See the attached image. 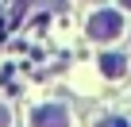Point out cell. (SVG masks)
I'll list each match as a JSON object with an SVG mask.
<instances>
[{
    "mask_svg": "<svg viewBox=\"0 0 131 127\" xmlns=\"http://www.w3.org/2000/svg\"><path fill=\"white\" fill-rule=\"evenodd\" d=\"M85 31H89V39H96V42H112V39L123 35V16H119L116 8H96V12L89 16Z\"/></svg>",
    "mask_w": 131,
    "mask_h": 127,
    "instance_id": "1",
    "label": "cell"
},
{
    "mask_svg": "<svg viewBox=\"0 0 131 127\" xmlns=\"http://www.w3.org/2000/svg\"><path fill=\"white\" fill-rule=\"evenodd\" d=\"M31 127H70V108L50 100V104H39L31 112Z\"/></svg>",
    "mask_w": 131,
    "mask_h": 127,
    "instance_id": "2",
    "label": "cell"
},
{
    "mask_svg": "<svg viewBox=\"0 0 131 127\" xmlns=\"http://www.w3.org/2000/svg\"><path fill=\"white\" fill-rule=\"evenodd\" d=\"M100 73H104L108 81L123 77V73H127V54H104V58H100Z\"/></svg>",
    "mask_w": 131,
    "mask_h": 127,
    "instance_id": "3",
    "label": "cell"
},
{
    "mask_svg": "<svg viewBox=\"0 0 131 127\" xmlns=\"http://www.w3.org/2000/svg\"><path fill=\"white\" fill-rule=\"evenodd\" d=\"M96 127H131V119H127V116H100Z\"/></svg>",
    "mask_w": 131,
    "mask_h": 127,
    "instance_id": "4",
    "label": "cell"
},
{
    "mask_svg": "<svg viewBox=\"0 0 131 127\" xmlns=\"http://www.w3.org/2000/svg\"><path fill=\"white\" fill-rule=\"evenodd\" d=\"M0 127H12V116H8V108L0 104Z\"/></svg>",
    "mask_w": 131,
    "mask_h": 127,
    "instance_id": "5",
    "label": "cell"
},
{
    "mask_svg": "<svg viewBox=\"0 0 131 127\" xmlns=\"http://www.w3.org/2000/svg\"><path fill=\"white\" fill-rule=\"evenodd\" d=\"M119 8H127V12H131V0H119Z\"/></svg>",
    "mask_w": 131,
    "mask_h": 127,
    "instance_id": "6",
    "label": "cell"
}]
</instances>
